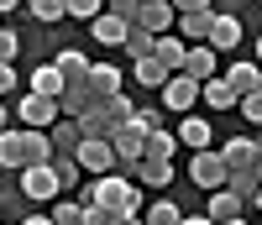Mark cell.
I'll list each match as a JSON object with an SVG mask.
<instances>
[{
    "label": "cell",
    "instance_id": "obj_39",
    "mask_svg": "<svg viewBox=\"0 0 262 225\" xmlns=\"http://www.w3.org/2000/svg\"><path fill=\"white\" fill-rule=\"evenodd\" d=\"M179 16H194V11H210V0H168Z\"/></svg>",
    "mask_w": 262,
    "mask_h": 225
},
{
    "label": "cell",
    "instance_id": "obj_32",
    "mask_svg": "<svg viewBox=\"0 0 262 225\" xmlns=\"http://www.w3.org/2000/svg\"><path fill=\"white\" fill-rule=\"evenodd\" d=\"M53 225H84V205L79 199H58L53 205Z\"/></svg>",
    "mask_w": 262,
    "mask_h": 225
},
{
    "label": "cell",
    "instance_id": "obj_22",
    "mask_svg": "<svg viewBox=\"0 0 262 225\" xmlns=\"http://www.w3.org/2000/svg\"><path fill=\"white\" fill-rule=\"evenodd\" d=\"M242 210H247V205H242V199H236L231 189H215V194H210V210H205V215H210L215 225H226V220H236Z\"/></svg>",
    "mask_w": 262,
    "mask_h": 225
},
{
    "label": "cell",
    "instance_id": "obj_31",
    "mask_svg": "<svg viewBox=\"0 0 262 225\" xmlns=\"http://www.w3.org/2000/svg\"><path fill=\"white\" fill-rule=\"evenodd\" d=\"M173 152H179V137H173V131H152V137H147V157L173 163Z\"/></svg>",
    "mask_w": 262,
    "mask_h": 225
},
{
    "label": "cell",
    "instance_id": "obj_26",
    "mask_svg": "<svg viewBox=\"0 0 262 225\" xmlns=\"http://www.w3.org/2000/svg\"><path fill=\"white\" fill-rule=\"evenodd\" d=\"M121 48H126V58H131V63H137V58H152V48H158V37H152L147 27H131Z\"/></svg>",
    "mask_w": 262,
    "mask_h": 225
},
{
    "label": "cell",
    "instance_id": "obj_1",
    "mask_svg": "<svg viewBox=\"0 0 262 225\" xmlns=\"http://www.w3.org/2000/svg\"><path fill=\"white\" fill-rule=\"evenodd\" d=\"M79 205H100L111 215H142V184H131L121 173H105L95 184H84V199Z\"/></svg>",
    "mask_w": 262,
    "mask_h": 225
},
{
    "label": "cell",
    "instance_id": "obj_24",
    "mask_svg": "<svg viewBox=\"0 0 262 225\" xmlns=\"http://www.w3.org/2000/svg\"><path fill=\"white\" fill-rule=\"evenodd\" d=\"M48 142H53V152L74 157V152H79V142H84V131H79V121H58V126L48 131Z\"/></svg>",
    "mask_w": 262,
    "mask_h": 225
},
{
    "label": "cell",
    "instance_id": "obj_47",
    "mask_svg": "<svg viewBox=\"0 0 262 225\" xmlns=\"http://www.w3.org/2000/svg\"><path fill=\"white\" fill-rule=\"evenodd\" d=\"M252 205H257V210H262V189H257V199H252Z\"/></svg>",
    "mask_w": 262,
    "mask_h": 225
},
{
    "label": "cell",
    "instance_id": "obj_11",
    "mask_svg": "<svg viewBox=\"0 0 262 225\" xmlns=\"http://www.w3.org/2000/svg\"><path fill=\"white\" fill-rule=\"evenodd\" d=\"M27 126H11V131H0V168H27Z\"/></svg>",
    "mask_w": 262,
    "mask_h": 225
},
{
    "label": "cell",
    "instance_id": "obj_37",
    "mask_svg": "<svg viewBox=\"0 0 262 225\" xmlns=\"http://www.w3.org/2000/svg\"><path fill=\"white\" fill-rule=\"evenodd\" d=\"M84 225H121V215L100 210V205H84Z\"/></svg>",
    "mask_w": 262,
    "mask_h": 225
},
{
    "label": "cell",
    "instance_id": "obj_45",
    "mask_svg": "<svg viewBox=\"0 0 262 225\" xmlns=\"http://www.w3.org/2000/svg\"><path fill=\"white\" fill-rule=\"evenodd\" d=\"M0 131H11V110L6 105H0Z\"/></svg>",
    "mask_w": 262,
    "mask_h": 225
},
{
    "label": "cell",
    "instance_id": "obj_14",
    "mask_svg": "<svg viewBox=\"0 0 262 225\" xmlns=\"http://www.w3.org/2000/svg\"><path fill=\"white\" fill-rule=\"evenodd\" d=\"M53 69L63 74V89H69V84H90V58H84L79 48H63L53 58Z\"/></svg>",
    "mask_w": 262,
    "mask_h": 225
},
{
    "label": "cell",
    "instance_id": "obj_20",
    "mask_svg": "<svg viewBox=\"0 0 262 225\" xmlns=\"http://www.w3.org/2000/svg\"><path fill=\"white\" fill-rule=\"evenodd\" d=\"M137 184L168 189V184H173V163H163V157H142V163H137Z\"/></svg>",
    "mask_w": 262,
    "mask_h": 225
},
{
    "label": "cell",
    "instance_id": "obj_38",
    "mask_svg": "<svg viewBox=\"0 0 262 225\" xmlns=\"http://www.w3.org/2000/svg\"><path fill=\"white\" fill-rule=\"evenodd\" d=\"M236 110H242V116H247L252 126H262V89H257V95H247V100L236 105Z\"/></svg>",
    "mask_w": 262,
    "mask_h": 225
},
{
    "label": "cell",
    "instance_id": "obj_33",
    "mask_svg": "<svg viewBox=\"0 0 262 225\" xmlns=\"http://www.w3.org/2000/svg\"><path fill=\"white\" fill-rule=\"evenodd\" d=\"M63 11H69L74 21H95L105 11V0H63Z\"/></svg>",
    "mask_w": 262,
    "mask_h": 225
},
{
    "label": "cell",
    "instance_id": "obj_35",
    "mask_svg": "<svg viewBox=\"0 0 262 225\" xmlns=\"http://www.w3.org/2000/svg\"><path fill=\"white\" fill-rule=\"evenodd\" d=\"M105 110H111V121H116V126H126L131 116H137V105H131L126 95H111V100H105Z\"/></svg>",
    "mask_w": 262,
    "mask_h": 225
},
{
    "label": "cell",
    "instance_id": "obj_49",
    "mask_svg": "<svg viewBox=\"0 0 262 225\" xmlns=\"http://www.w3.org/2000/svg\"><path fill=\"white\" fill-rule=\"evenodd\" d=\"M257 63H262V37H257Z\"/></svg>",
    "mask_w": 262,
    "mask_h": 225
},
{
    "label": "cell",
    "instance_id": "obj_34",
    "mask_svg": "<svg viewBox=\"0 0 262 225\" xmlns=\"http://www.w3.org/2000/svg\"><path fill=\"white\" fill-rule=\"evenodd\" d=\"M131 121H137V126L147 131V137H152V131H163V105H142V110H137Z\"/></svg>",
    "mask_w": 262,
    "mask_h": 225
},
{
    "label": "cell",
    "instance_id": "obj_5",
    "mask_svg": "<svg viewBox=\"0 0 262 225\" xmlns=\"http://www.w3.org/2000/svg\"><path fill=\"white\" fill-rule=\"evenodd\" d=\"M74 163L90 173V178H105V173H116V147H111V142H90V137H84L79 152H74Z\"/></svg>",
    "mask_w": 262,
    "mask_h": 225
},
{
    "label": "cell",
    "instance_id": "obj_21",
    "mask_svg": "<svg viewBox=\"0 0 262 225\" xmlns=\"http://www.w3.org/2000/svg\"><path fill=\"white\" fill-rule=\"evenodd\" d=\"M200 100H205L210 110H236V105H242V100H236V89H231L226 79H205V84H200Z\"/></svg>",
    "mask_w": 262,
    "mask_h": 225
},
{
    "label": "cell",
    "instance_id": "obj_23",
    "mask_svg": "<svg viewBox=\"0 0 262 225\" xmlns=\"http://www.w3.org/2000/svg\"><path fill=\"white\" fill-rule=\"evenodd\" d=\"M131 74H137V84H142V89H158V95H163V84L173 79L158 58H137V63H131Z\"/></svg>",
    "mask_w": 262,
    "mask_h": 225
},
{
    "label": "cell",
    "instance_id": "obj_10",
    "mask_svg": "<svg viewBox=\"0 0 262 225\" xmlns=\"http://www.w3.org/2000/svg\"><path fill=\"white\" fill-rule=\"evenodd\" d=\"M173 137H179V147H189V152H205V147H215V131H210V121H205V116H184Z\"/></svg>",
    "mask_w": 262,
    "mask_h": 225
},
{
    "label": "cell",
    "instance_id": "obj_40",
    "mask_svg": "<svg viewBox=\"0 0 262 225\" xmlns=\"http://www.w3.org/2000/svg\"><path fill=\"white\" fill-rule=\"evenodd\" d=\"M16 89V63H0V95H11Z\"/></svg>",
    "mask_w": 262,
    "mask_h": 225
},
{
    "label": "cell",
    "instance_id": "obj_17",
    "mask_svg": "<svg viewBox=\"0 0 262 225\" xmlns=\"http://www.w3.org/2000/svg\"><path fill=\"white\" fill-rule=\"evenodd\" d=\"M210 27H215V11H194V16H179V27H173V32L194 48V42H210Z\"/></svg>",
    "mask_w": 262,
    "mask_h": 225
},
{
    "label": "cell",
    "instance_id": "obj_18",
    "mask_svg": "<svg viewBox=\"0 0 262 225\" xmlns=\"http://www.w3.org/2000/svg\"><path fill=\"white\" fill-rule=\"evenodd\" d=\"M137 27H147L152 37H168L173 27H179V11H173L168 0H163V6H147V11H142V21H137Z\"/></svg>",
    "mask_w": 262,
    "mask_h": 225
},
{
    "label": "cell",
    "instance_id": "obj_3",
    "mask_svg": "<svg viewBox=\"0 0 262 225\" xmlns=\"http://www.w3.org/2000/svg\"><path fill=\"white\" fill-rule=\"evenodd\" d=\"M163 110H173V116H194V105H200V84H194L189 74H173L163 84V95H158Z\"/></svg>",
    "mask_w": 262,
    "mask_h": 225
},
{
    "label": "cell",
    "instance_id": "obj_48",
    "mask_svg": "<svg viewBox=\"0 0 262 225\" xmlns=\"http://www.w3.org/2000/svg\"><path fill=\"white\" fill-rule=\"evenodd\" d=\"M226 225H247V220H242V215H236V220H226Z\"/></svg>",
    "mask_w": 262,
    "mask_h": 225
},
{
    "label": "cell",
    "instance_id": "obj_44",
    "mask_svg": "<svg viewBox=\"0 0 262 225\" xmlns=\"http://www.w3.org/2000/svg\"><path fill=\"white\" fill-rule=\"evenodd\" d=\"M16 6H21V0H0V16H11V11H16Z\"/></svg>",
    "mask_w": 262,
    "mask_h": 225
},
{
    "label": "cell",
    "instance_id": "obj_28",
    "mask_svg": "<svg viewBox=\"0 0 262 225\" xmlns=\"http://www.w3.org/2000/svg\"><path fill=\"white\" fill-rule=\"evenodd\" d=\"M226 189H231L236 199H242V205H252V199H257V189H262V178L247 168V173H231V178H226Z\"/></svg>",
    "mask_w": 262,
    "mask_h": 225
},
{
    "label": "cell",
    "instance_id": "obj_13",
    "mask_svg": "<svg viewBox=\"0 0 262 225\" xmlns=\"http://www.w3.org/2000/svg\"><path fill=\"white\" fill-rule=\"evenodd\" d=\"M152 58L163 63L168 74H184V58H189V42L179 37V32H168V37H158V48H152Z\"/></svg>",
    "mask_w": 262,
    "mask_h": 225
},
{
    "label": "cell",
    "instance_id": "obj_7",
    "mask_svg": "<svg viewBox=\"0 0 262 225\" xmlns=\"http://www.w3.org/2000/svg\"><path fill=\"white\" fill-rule=\"evenodd\" d=\"M184 74H189L194 84H205V79H221V53H215L210 42H194V48H189V58H184Z\"/></svg>",
    "mask_w": 262,
    "mask_h": 225
},
{
    "label": "cell",
    "instance_id": "obj_41",
    "mask_svg": "<svg viewBox=\"0 0 262 225\" xmlns=\"http://www.w3.org/2000/svg\"><path fill=\"white\" fill-rule=\"evenodd\" d=\"M179 225H215V220H210V215H184Z\"/></svg>",
    "mask_w": 262,
    "mask_h": 225
},
{
    "label": "cell",
    "instance_id": "obj_51",
    "mask_svg": "<svg viewBox=\"0 0 262 225\" xmlns=\"http://www.w3.org/2000/svg\"><path fill=\"white\" fill-rule=\"evenodd\" d=\"M0 225H6V215H0Z\"/></svg>",
    "mask_w": 262,
    "mask_h": 225
},
{
    "label": "cell",
    "instance_id": "obj_25",
    "mask_svg": "<svg viewBox=\"0 0 262 225\" xmlns=\"http://www.w3.org/2000/svg\"><path fill=\"white\" fill-rule=\"evenodd\" d=\"M32 95H42V100H58V95H63V74L53 69V63L32 69Z\"/></svg>",
    "mask_w": 262,
    "mask_h": 225
},
{
    "label": "cell",
    "instance_id": "obj_27",
    "mask_svg": "<svg viewBox=\"0 0 262 225\" xmlns=\"http://www.w3.org/2000/svg\"><path fill=\"white\" fill-rule=\"evenodd\" d=\"M53 173H58V189H79V178H84V168L74 163V157H63V152H53V163H48Z\"/></svg>",
    "mask_w": 262,
    "mask_h": 225
},
{
    "label": "cell",
    "instance_id": "obj_12",
    "mask_svg": "<svg viewBox=\"0 0 262 225\" xmlns=\"http://www.w3.org/2000/svg\"><path fill=\"white\" fill-rule=\"evenodd\" d=\"M210 48L231 58L236 48H242V16H215V27H210Z\"/></svg>",
    "mask_w": 262,
    "mask_h": 225
},
{
    "label": "cell",
    "instance_id": "obj_43",
    "mask_svg": "<svg viewBox=\"0 0 262 225\" xmlns=\"http://www.w3.org/2000/svg\"><path fill=\"white\" fill-rule=\"evenodd\" d=\"M252 173L262 178V142H257V152H252Z\"/></svg>",
    "mask_w": 262,
    "mask_h": 225
},
{
    "label": "cell",
    "instance_id": "obj_16",
    "mask_svg": "<svg viewBox=\"0 0 262 225\" xmlns=\"http://www.w3.org/2000/svg\"><path fill=\"white\" fill-rule=\"evenodd\" d=\"M90 32H95V42H100V48H121V42H126V21L121 16H111V11H100L95 21H90Z\"/></svg>",
    "mask_w": 262,
    "mask_h": 225
},
{
    "label": "cell",
    "instance_id": "obj_50",
    "mask_svg": "<svg viewBox=\"0 0 262 225\" xmlns=\"http://www.w3.org/2000/svg\"><path fill=\"white\" fill-rule=\"evenodd\" d=\"M0 189H6V168H0Z\"/></svg>",
    "mask_w": 262,
    "mask_h": 225
},
{
    "label": "cell",
    "instance_id": "obj_42",
    "mask_svg": "<svg viewBox=\"0 0 262 225\" xmlns=\"http://www.w3.org/2000/svg\"><path fill=\"white\" fill-rule=\"evenodd\" d=\"M21 225H53V215H27Z\"/></svg>",
    "mask_w": 262,
    "mask_h": 225
},
{
    "label": "cell",
    "instance_id": "obj_19",
    "mask_svg": "<svg viewBox=\"0 0 262 225\" xmlns=\"http://www.w3.org/2000/svg\"><path fill=\"white\" fill-rule=\"evenodd\" d=\"M90 89H95L100 100L121 95V69H116V63H90Z\"/></svg>",
    "mask_w": 262,
    "mask_h": 225
},
{
    "label": "cell",
    "instance_id": "obj_30",
    "mask_svg": "<svg viewBox=\"0 0 262 225\" xmlns=\"http://www.w3.org/2000/svg\"><path fill=\"white\" fill-rule=\"evenodd\" d=\"M27 11L42 21V27H58V21H69V11H63V0H27Z\"/></svg>",
    "mask_w": 262,
    "mask_h": 225
},
{
    "label": "cell",
    "instance_id": "obj_6",
    "mask_svg": "<svg viewBox=\"0 0 262 225\" xmlns=\"http://www.w3.org/2000/svg\"><path fill=\"white\" fill-rule=\"evenodd\" d=\"M221 79L236 89V100H247V95H257V89H262V63H257V58H231Z\"/></svg>",
    "mask_w": 262,
    "mask_h": 225
},
{
    "label": "cell",
    "instance_id": "obj_2",
    "mask_svg": "<svg viewBox=\"0 0 262 225\" xmlns=\"http://www.w3.org/2000/svg\"><path fill=\"white\" fill-rule=\"evenodd\" d=\"M226 163H221V152L215 147H205V152H194L189 157V184L194 189H205V194H215V189H226Z\"/></svg>",
    "mask_w": 262,
    "mask_h": 225
},
{
    "label": "cell",
    "instance_id": "obj_29",
    "mask_svg": "<svg viewBox=\"0 0 262 225\" xmlns=\"http://www.w3.org/2000/svg\"><path fill=\"white\" fill-rule=\"evenodd\" d=\"M184 220V210L173 205V199H158V205H147V215H142V225H179Z\"/></svg>",
    "mask_w": 262,
    "mask_h": 225
},
{
    "label": "cell",
    "instance_id": "obj_46",
    "mask_svg": "<svg viewBox=\"0 0 262 225\" xmlns=\"http://www.w3.org/2000/svg\"><path fill=\"white\" fill-rule=\"evenodd\" d=\"M137 6H142V11H147V6H163V0H137Z\"/></svg>",
    "mask_w": 262,
    "mask_h": 225
},
{
    "label": "cell",
    "instance_id": "obj_8",
    "mask_svg": "<svg viewBox=\"0 0 262 225\" xmlns=\"http://www.w3.org/2000/svg\"><path fill=\"white\" fill-rule=\"evenodd\" d=\"M21 194L37 199V205H48V199H58V173L53 168H21Z\"/></svg>",
    "mask_w": 262,
    "mask_h": 225
},
{
    "label": "cell",
    "instance_id": "obj_36",
    "mask_svg": "<svg viewBox=\"0 0 262 225\" xmlns=\"http://www.w3.org/2000/svg\"><path fill=\"white\" fill-rule=\"evenodd\" d=\"M16 53H21V37L11 27H0V63H16Z\"/></svg>",
    "mask_w": 262,
    "mask_h": 225
},
{
    "label": "cell",
    "instance_id": "obj_9",
    "mask_svg": "<svg viewBox=\"0 0 262 225\" xmlns=\"http://www.w3.org/2000/svg\"><path fill=\"white\" fill-rule=\"evenodd\" d=\"M95 105H100V95H95L90 84H69V89L58 95V116H63V121H79V116H90Z\"/></svg>",
    "mask_w": 262,
    "mask_h": 225
},
{
    "label": "cell",
    "instance_id": "obj_15",
    "mask_svg": "<svg viewBox=\"0 0 262 225\" xmlns=\"http://www.w3.org/2000/svg\"><path fill=\"white\" fill-rule=\"evenodd\" d=\"M215 152H221L226 173H247V168H252V152H257V142H252V137H231L226 147H215Z\"/></svg>",
    "mask_w": 262,
    "mask_h": 225
},
{
    "label": "cell",
    "instance_id": "obj_4",
    "mask_svg": "<svg viewBox=\"0 0 262 225\" xmlns=\"http://www.w3.org/2000/svg\"><path fill=\"white\" fill-rule=\"evenodd\" d=\"M16 116H21L27 131H53L63 121L58 116V100H42V95H32V89H27V100H16Z\"/></svg>",
    "mask_w": 262,
    "mask_h": 225
}]
</instances>
